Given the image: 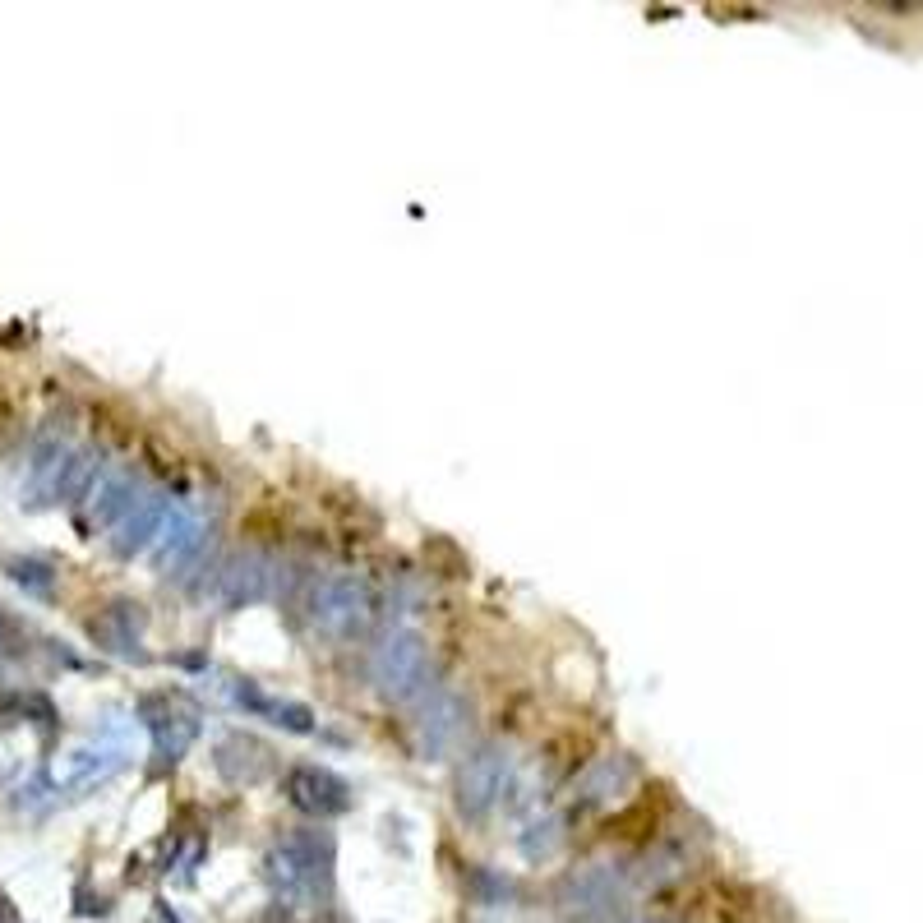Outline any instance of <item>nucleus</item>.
Instances as JSON below:
<instances>
[{
	"mask_svg": "<svg viewBox=\"0 0 923 923\" xmlns=\"http://www.w3.org/2000/svg\"><path fill=\"white\" fill-rule=\"evenodd\" d=\"M268 877L282 900L314 905L333 882V840L319 831H296L268 854Z\"/></svg>",
	"mask_w": 923,
	"mask_h": 923,
	"instance_id": "obj_1",
	"label": "nucleus"
},
{
	"mask_svg": "<svg viewBox=\"0 0 923 923\" xmlns=\"http://www.w3.org/2000/svg\"><path fill=\"white\" fill-rule=\"evenodd\" d=\"M374 619V591L356 573H328L310 591V624L324 637L351 642L370 628Z\"/></svg>",
	"mask_w": 923,
	"mask_h": 923,
	"instance_id": "obj_2",
	"label": "nucleus"
},
{
	"mask_svg": "<svg viewBox=\"0 0 923 923\" xmlns=\"http://www.w3.org/2000/svg\"><path fill=\"white\" fill-rule=\"evenodd\" d=\"M370 679L374 688L393 702H411L430 688V656H425V642L411 628H393V633L374 647L370 656Z\"/></svg>",
	"mask_w": 923,
	"mask_h": 923,
	"instance_id": "obj_3",
	"label": "nucleus"
},
{
	"mask_svg": "<svg viewBox=\"0 0 923 923\" xmlns=\"http://www.w3.org/2000/svg\"><path fill=\"white\" fill-rule=\"evenodd\" d=\"M277 587H282V564H277L273 554L245 550L217 568L213 600L227 605V610H240V605H259V600L277 596Z\"/></svg>",
	"mask_w": 923,
	"mask_h": 923,
	"instance_id": "obj_4",
	"label": "nucleus"
},
{
	"mask_svg": "<svg viewBox=\"0 0 923 923\" xmlns=\"http://www.w3.org/2000/svg\"><path fill=\"white\" fill-rule=\"evenodd\" d=\"M508 771H513V762H508L504 748H480V753H471L462 776H457V808L467 817H485L499 799H504Z\"/></svg>",
	"mask_w": 923,
	"mask_h": 923,
	"instance_id": "obj_5",
	"label": "nucleus"
},
{
	"mask_svg": "<svg viewBox=\"0 0 923 923\" xmlns=\"http://www.w3.org/2000/svg\"><path fill=\"white\" fill-rule=\"evenodd\" d=\"M204 517H199V508L185 504V499H167V517H162V527H157V568L162 573H180L185 564H194L199 559V550H204Z\"/></svg>",
	"mask_w": 923,
	"mask_h": 923,
	"instance_id": "obj_6",
	"label": "nucleus"
},
{
	"mask_svg": "<svg viewBox=\"0 0 923 923\" xmlns=\"http://www.w3.org/2000/svg\"><path fill=\"white\" fill-rule=\"evenodd\" d=\"M287 799L310 817H337L351 808L347 780L333 776L328 767H291L287 771Z\"/></svg>",
	"mask_w": 923,
	"mask_h": 923,
	"instance_id": "obj_7",
	"label": "nucleus"
},
{
	"mask_svg": "<svg viewBox=\"0 0 923 923\" xmlns=\"http://www.w3.org/2000/svg\"><path fill=\"white\" fill-rule=\"evenodd\" d=\"M462 730H467V707L453 693H444V688L430 693V702L420 711V748H425V757H444L462 739Z\"/></svg>",
	"mask_w": 923,
	"mask_h": 923,
	"instance_id": "obj_8",
	"label": "nucleus"
},
{
	"mask_svg": "<svg viewBox=\"0 0 923 923\" xmlns=\"http://www.w3.org/2000/svg\"><path fill=\"white\" fill-rule=\"evenodd\" d=\"M162 517H167V494L144 490V494H139V504H134L130 513H125L116 527H111V545H116V554H139V550H148V545L157 540V527H162Z\"/></svg>",
	"mask_w": 923,
	"mask_h": 923,
	"instance_id": "obj_9",
	"label": "nucleus"
},
{
	"mask_svg": "<svg viewBox=\"0 0 923 923\" xmlns=\"http://www.w3.org/2000/svg\"><path fill=\"white\" fill-rule=\"evenodd\" d=\"M231 702H236L240 711H250V716L268 720V725H282V730H296V734H310L314 730V711L310 707L264 693L259 684H236V688H231Z\"/></svg>",
	"mask_w": 923,
	"mask_h": 923,
	"instance_id": "obj_10",
	"label": "nucleus"
},
{
	"mask_svg": "<svg viewBox=\"0 0 923 923\" xmlns=\"http://www.w3.org/2000/svg\"><path fill=\"white\" fill-rule=\"evenodd\" d=\"M93 642L111 656H139V633H144V614L139 605L130 600H120V605H107V610L97 614L93 624H88Z\"/></svg>",
	"mask_w": 923,
	"mask_h": 923,
	"instance_id": "obj_11",
	"label": "nucleus"
},
{
	"mask_svg": "<svg viewBox=\"0 0 923 923\" xmlns=\"http://www.w3.org/2000/svg\"><path fill=\"white\" fill-rule=\"evenodd\" d=\"M74 448L65 439H37L33 457H28V494L33 504H60V480L70 467Z\"/></svg>",
	"mask_w": 923,
	"mask_h": 923,
	"instance_id": "obj_12",
	"label": "nucleus"
},
{
	"mask_svg": "<svg viewBox=\"0 0 923 923\" xmlns=\"http://www.w3.org/2000/svg\"><path fill=\"white\" fill-rule=\"evenodd\" d=\"M148 730H153L157 757H162V762H180V757H185V748L194 744L199 725H194L190 711H162V716L148 720Z\"/></svg>",
	"mask_w": 923,
	"mask_h": 923,
	"instance_id": "obj_13",
	"label": "nucleus"
},
{
	"mask_svg": "<svg viewBox=\"0 0 923 923\" xmlns=\"http://www.w3.org/2000/svg\"><path fill=\"white\" fill-rule=\"evenodd\" d=\"M116 767H120L116 748H79V753L70 757V767H65V785H70V790H93V785H102Z\"/></svg>",
	"mask_w": 923,
	"mask_h": 923,
	"instance_id": "obj_14",
	"label": "nucleus"
},
{
	"mask_svg": "<svg viewBox=\"0 0 923 923\" xmlns=\"http://www.w3.org/2000/svg\"><path fill=\"white\" fill-rule=\"evenodd\" d=\"M5 568H10V577L28 591V596H51V587H56V573H51V564H42V559H10Z\"/></svg>",
	"mask_w": 923,
	"mask_h": 923,
	"instance_id": "obj_15",
	"label": "nucleus"
},
{
	"mask_svg": "<svg viewBox=\"0 0 923 923\" xmlns=\"http://www.w3.org/2000/svg\"><path fill=\"white\" fill-rule=\"evenodd\" d=\"M10 651V624H5V614H0V656Z\"/></svg>",
	"mask_w": 923,
	"mask_h": 923,
	"instance_id": "obj_16",
	"label": "nucleus"
},
{
	"mask_svg": "<svg viewBox=\"0 0 923 923\" xmlns=\"http://www.w3.org/2000/svg\"><path fill=\"white\" fill-rule=\"evenodd\" d=\"M637 923H660V919H637Z\"/></svg>",
	"mask_w": 923,
	"mask_h": 923,
	"instance_id": "obj_17",
	"label": "nucleus"
}]
</instances>
